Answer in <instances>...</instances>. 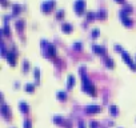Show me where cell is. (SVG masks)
<instances>
[{
	"instance_id": "cell-1",
	"label": "cell",
	"mask_w": 136,
	"mask_h": 128,
	"mask_svg": "<svg viewBox=\"0 0 136 128\" xmlns=\"http://www.w3.org/2000/svg\"><path fill=\"white\" fill-rule=\"evenodd\" d=\"M79 72H80V75H81V81H83V91H86V92L89 93L91 96H95V95H96L95 85H93V83L88 79V76L86 75V68H84V67H80Z\"/></svg>"
},
{
	"instance_id": "cell-2",
	"label": "cell",
	"mask_w": 136,
	"mask_h": 128,
	"mask_svg": "<svg viewBox=\"0 0 136 128\" xmlns=\"http://www.w3.org/2000/svg\"><path fill=\"white\" fill-rule=\"evenodd\" d=\"M55 5H56V1H55V0H48V1L41 3L40 8H41V11H43V12L48 13V12H51V11L55 8Z\"/></svg>"
},
{
	"instance_id": "cell-3",
	"label": "cell",
	"mask_w": 136,
	"mask_h": 128,
	"mask_svg": "<svg viewBox=\"0 0 136 128\" xmlns=\"http://www.w3.org/2000/svg\"><path fill=\"white\" fill-rule=\"evenodd\" d=\"M73 7H75V11L78 15H83L84 8H86V0H76Z\"/></svg>"
},
{
	"instance_id": "cell-4",
	"label": "cell",
	"mask_w": 136,
	"mask_h": 128,
	"mask_svg": "<svg viewBox=\"0 0 136 128\" xmlns=\"http://www.w3.org/2000/svg\"><path fill=\"white\" fill-rule=\"evenodd\" d=\"M121 58H123V60L126 61V63L128 64L129 67H131L132 71H136V64L134 63V60L131 59V56H129L128 53L126 52V51H123V52H121Z\"/></svg>"
},
{
	"instance_id": "cell-5",
	"label": "cell",
	"mask_w": 136,
	"mask_h": 128,
	"mask_svg": "<svg viewBox=\"0 0 136 128\" xmlns=\"http://www.w3.org/2000/svg\"><path fill=\"white\" fill-rule=\"evenodd\" d=\"M92 49H93V52H95L96 55H99V56H104V55H106V48H104V47H100V45L93 44Z\"/></svg>"
},
{
	"instance_id": "cell-6",
	"label": "cell",
	"mask_w": 136,
	"mask_h": 128,
	"mask_svg": "<svg viewBox=\"0 0 136 128\" xmlns=\"http://www.w3.org/2000/svg\"><path fill=\"white\" fill-rule=\"evenodd\" d=\"M120 18H121V21H123V24L126 25V27H132V24H134V23H132V20L129 18H127L126 13H124L123 11L120 12Z\"/></svg>"
},
{
	"instance_id": "cell-7",
	"label": "cell",
	"mask_w": 136,
	"mask_h": 128,
	"mask_svg": "<svg viewBox=\"0 0 136 128\" xmlns=\"http://www.w3.org/2000/svg\"><path fill=\"white\" fill-rule=\"evenodd\" d=\"M47 58H53V56L56 55V48L53 47V45H48L47 49H45V53H44Z\"/></svg>"
},
{
	"instance_id": "cell-8",
	"label": "cell",
	"mask_w": 136,
	"mask_h": 128,
	"mask_svg": "<svg viewBox=\"0 0 136 128\" xmlns=\"http://www.w3.org/2000/svg\"><path fill=\"white\" fill-rule=\"evenodd\" d=\"M100 109L101 108L99 107V106H88V107H86V113H97V112H100Z\"/></svg>"
},
{
	"instance_id": "cell-9",
	"label": "cell",
	"mask_w": 136,
	"mask_h": 128,
	"mask_svg": "<svg viewBox=\"0 0 136 128\" xmlns=\"http://www.w3.org/2000/svg\"><path fill=\"white\" fill-rule=\"evenodd\" d=\"M7 59H8V61H10V64L12 65V67H15L16 65V53L15 52H8Z\"/></svg>"
},
{
	"instance_id": "cell-10",
	"label": "cell",
	"mask_w": 136,
	"mask_h": 128,
	"mask_svg": "<svg viewBox=\"0 0 136 128\" xmlns=\"http://www.w3.org/2000/svg\"><path fill=\"white\" fill-rule=\"evenodd\" d=\"M0 111H1V115L4 116L5 119H10L11 118V112H10V109H8V107L5 106V104H3V106H1Z\"/></svg>"
},
{
	"instance_id": "cell-11",
	"label": "cell",
	"mask_w": 136,
	"mask_h": 128,
	"mask_svg": "<svg viewBox=\"0 0 136 128\" xmlns=\"http://www.w3.org/2000/svg\"><path fill=\"white\" fill-rule=\"evenodd\" d=\"M75 83H76L75 76H73V75H69V76H68V80H67V88H68V89H71V88L75 85Z\"/></svg>"
},
{
	"instance_id": "cell-12",
	"label": "cell",
	"mask_w": 136,
	"mask_h": 128,
	"mask_svg": "<svg viewBox=\"0 0 136 128\" xmlns=\"http://www.w3.org/2000/svg\"><path fill=\"white\" fill-rule=\"evenodd\" d=\"M61 30H63V32H66V33H71L72 30H73V27L71 24H68V23H63V24H61Z\"/></svg>"
},
{
	"instance_id": "cell-13",
	"label": "cell",
	"mask_w": 136,
	"mask_h": 128,
	"mask_svg": "<svg viewBox=\"0 0 136 128\" xmlns=\"http://www.w3.org/2000/svg\"><path fill=\"white\" fill-rule=\"evenodd\" d=\"M19 109H20L23 113H28L29 108H28V104L25 103V101H20V103H19Z\"/></svg>"
},
{
	"instance_id": "cell-14",
	"label": "cell",
	"mask_w": 136,
	"mask_h": 128,
	"mask_svg": "<svg viewBox=\"0 0 136 128\" xmlns=\"http://www.w3.org/2000/svg\"><path fill=\"white\" fill-rule=\"evenodd\" d=\"M12 11H13V15H18V13H20V11H21V5H19V4H13V5H12Z\"/></svg>"
},
{
	"instance_id": "cell-15",
	"label": "cell",
	"mask_w": 136,
	"mask_h": 128,
	"mask_svg": "<svg viewBox=\"0 0 136 128\" xmlns=\"http://www.w3.org/2000/svg\"><path fill=\"white\" fill-rule=\"evenodd\" d=\"M58 99H59V100H66V99H67V92H64V91H59V92H58Z\"/></svg>"
},
{
	"instance_id": "cell-16",
	"label": "cell",
	"mask_w": 136,
	"mask_h": 128,
	"mask_svg": "<svg viewBox=\"0 0 136 128\" xmlns=\"http://www.w3.org/2000/svg\"><path fill=\"white\" fill-rule=\"evenodd\" d=\"M96 15H97V19H101V20L107 18V13H106V11H104V10H100Z\"/></svg>"
},
{
	"instance_id": "cell-17",
	"label": "cell",
	"mask_w": 136,
	"mask_h": 128,
	"mask_svg": "<svg viewBox=\"0 0 136 128\" xmlns=\"http://www.w3.org/2000/svg\"><path fill=\"white\" fill-rule=\"evenodd\" d=\"M109 112H111V115H112V116H116V115L119 113L117 107H116V106H111V107H109Z\"/></svg>"
},
{
	"instance_id": "cell-18",
	"label": "cell",
	"mask_w": 136,
	"mask_h": 128,
	"mask_svg": "<svg viewBox=\"0 0 136 128\" xmlns=\"http://www.w3.org/2000/svg\"><path fill=\"white\" fill-rule=\"evenodd\" d=\"M23 28H24V20H18L16 21V30L21 31Z\"/></svg>"
},
{
	"instance_id": "cell-19",
	"label": "cell",
	"mask_w": 136,
	"mask_h": 128,
	"mask_svg": "<svg viewBox=\"0 0 136 128\" xmlns=\"http://www.w3.org/2000/svg\"><path fill=\"white\" fill-rule=\"evenodd\" d=\"M87 19L91 21V20H93V19H97V15L93 12H87Z\"/></svg>"
},
{
	"instance_id": "cell-20",
	"label": "cell",
	"mask_w": 136,
	"mask_h": 128,
	"mask_svg": "<svg viewBox=\"0 0 136 128\" xmlns=\"http://www.w3.org/2000/svg\"><path fill=\"white\" fill-rule=\"evenodd\" d=\"M25 91H27V92H33V91H35V85L28 83L27 85H25Z\"/></svg>"
},
{
	"instance_id": "cell-21",
	"label": "cell",
	"mask_w": 136,
	"mask_h": 128,
	"mask_svg": "<svg viewBox=\"0 0 136 128\" xmlns=\"http://www.w3.org/2000/svg\"><path fill=\"white\" fill-rule=\"evenodd\" d=\"M106 65L108 68H113V60H112L111 58H107L106 59Z\"/></svg>"
},
{
	"instance_id": "cell-22",
	"label": "cell",
	"mask_w": 136,
	"mask_h": 128,
	"mask_svg": "<svg viewBox=\"0 0 136 128\" xmlns=\"http://www.w3.org/2000/svg\"><path fill=\"white\" fill-rule=\"evenodd\" d=\"M33 73H35L36 81H39V79H40V69H39V68H35V69H33Z\"/></svg>"
},
{
	"instance_id": "cell-23",
	"label": "cell",
	"mask_w": 136,
	"mask_h": 128,
	"mask_svg": "<svg viewBox=\"0 0 136 128\" xmlns=\"http://www.w3.org/2000/svg\"><path fill=\"white\" fill-rule=\"evenodd\" d=\"M28 68H29V63H28L27 60L24 61V63H23V72H28Z\"/></svg>"
},
{
	"instance_id": "cell-24",
	"label": "cell",
	"mask_w": 136,
	"mask_h": 128,
	"mask_svg": "<svg viewBox=\"0 0 136 128\" xmlns=\"http://www.w3.org/2000/svg\"><path fill=\"white\" fill-rule=\"evenodd\" d=\"M63 18H64V11H59V12L56 13V19L60 20V19H63Z\"/></svg>"
},
{
	"instance_id": "cell-25",
	"label": "cell",
	"mask_w": 136,
	"mask_h": 128,
	"mask_svg": "<svg viewBox=\"0 0 136 128\" xmlns=\"http://www.w3.org/2000/svg\"><path fill=\"white\" fill-rule=\"evenodd\" d=\"M99 35H100V31H99L97 28L92 31V38H99Z\"/></svg>"
},
{
	"instance_id": "cell-26",
	"label": "cell",
	"mask_w": 136,
	"mask_h": 128,
	"mask_svg": "<svg viewBox=\"0 0 136 128\" xmlns=\"http://www.w3.org/2000/svg\"><path fill=\"white\" fill-rule=\"evenodd\" d=\"M23 126H24V128H32V124H31V121H29V120H24Z\"/></svg>"
},
{
	"instance_id": "cell-27",
	"label": "cell",
	"mask_w": 136,
	"mask_h": 128,
	"mask_svg": "<svg viewBox=\"0 0 136 128\" xmlns=\"http://www.w3.org/2000/svg\"><path fill=\"white\" fill-rule=\"evenodd\" d=\"M3 32H4V35H10V28H8V25H7V23H5V25H4V28H3Z\"/></svg>"
},
{
	"instance_id": "cell-28",
	"label": "cell",
	"mask_w": 136,
	"mask_h": 128,
	"mask_svg": "<svg viewBox=\"0 0 136 128\" xmlns=\"http://www.w3.org/2000/svg\"><path fill=\"white\" fill-rule=\"evenodd\" d=\"M89 127H91V128H97V127H99V123H97V121H95V120H92V121L89 123Z\"/></svg>"
},
{
	"instance_id": "cell-29",
	"label": "cell",
	"mask_w": 136,
	"mask_h": 128,
	"mask_svg": "<svg viewBox=\"0 0 136 128\" xmlns=\"http://www.w3.org/2000/svg\"><path fill=\"white\" fill-rule=\"evenodd\" d=\"M73 48H75L76 51H80L81 49V44L80 43H75V44H73Z\"/></svg>"
},
{
	"instance_id": "cell-30",
	"label": "cell",
	"mask_w": 136,
	"mask_h": 128,
	"mask_svg": "<svg viewBox=\"0 0 136 128\" xmlns=\"http://www.w3.org/2000/svg\"><path fill=\"white\" fill-rule=\"evenodd\" d=\"M79 128H86V126H84V121H83V120L79 121Z\"/></svg>"
},
{
	"instance_id": "cell-31",
	"label": "cell",
	"mask_w": 136,
	"mask_h": 128,
	"mask_svg": "<svg viewBox=\"0 0 136 128\" xmlns=\"http://www.w3.org/2000/svg\"><path fill=\"white\" fill-rule=\"evenodd\" d=\"M115 49H116V51H119V52H123V49H121L120 45H115Z\"/></svg>"
},
{
	"instance_id": "cell-32",
	"label": "cell",
	"mask_w": 136,
	"mask_h": 128,
	"mask_svg": "<svg viewBox=\"0 0 136 128\" xmlns=\"http://www.w3.org/2000/svg\"><path fill=\"white\" fill-rule=\"evenodd\" d=\"M116 3H119V4H124V1H126V0H115Z\"/></svg>"
},
{
	"instance_id": "cell-33",
	"label": "cell",
	"mask_w": 136,
	"mask_h": 128,
	"mask_svg": "<svg viewBox=\"0 0 136 128\" xmlns=\"http://www.w3.org/2000/svg\"><path fill=\"white\" fill-rule=\"evenodd\" d=\"M1 4H3V7H5V5H7V1H5V0H1Z\"/></svg>"
}]
</instances>
